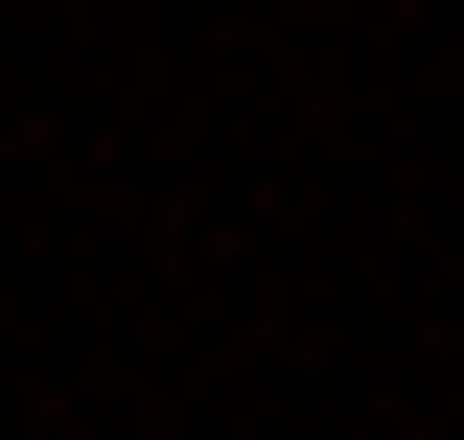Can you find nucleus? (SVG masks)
I'll return each instance as SVG.
<instances>
[]
</instances>
